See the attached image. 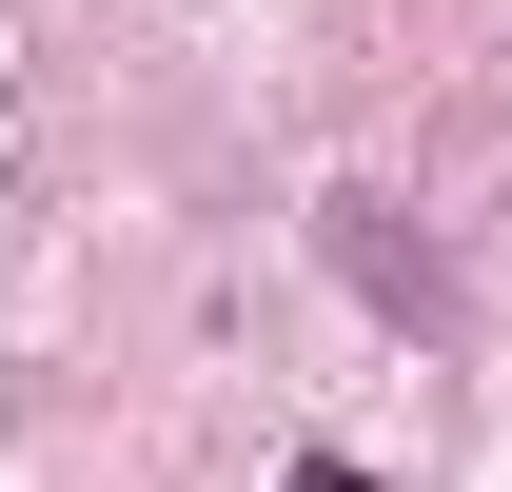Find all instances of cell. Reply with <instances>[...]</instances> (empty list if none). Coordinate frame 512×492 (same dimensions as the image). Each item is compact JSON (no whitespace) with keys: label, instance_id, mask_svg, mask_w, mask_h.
I'll list each match as a JSON object with an SVG mask.
<instances>
[{"label":"cell","instance_id":"cell-2","mask_svg":"<svg viewBox=\"0 0 512 492\" xmlns=\"http://www.w3.org/2000/svg\"><path fill=\"white\" fill-rule=\"evenodd\" d=\"M296 492H375V473H355V453H296Z\"/></svg>","mask_w":512,"mask_h":492},{"label":"cell","instance_id":"cell-1","mask_svg":"<svg viewBox=\"0 0 512 492\" xmlns=\"http://www.w3.org/2000/svg\"><path fill=\"white\" fill-rule=\"evenodd\" d=\"M335 256H355V296H375V315H414V335H453V276L375 237V197H335Z\"/></svg>","mask_w":512,"mask_h":492}]
</instances>
